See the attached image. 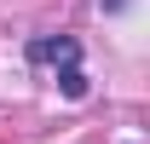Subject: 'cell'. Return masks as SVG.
Returning a JSON list of instances; mask_svg holds the SVG:
<instances>
[{"label":"cell","instance_id":"cell-1","mask_svg":"<svg viewBox=\"0 0 150 144\" xmlns=\"http://www.w3.org/2000/svg\"><path fill=\"white\" fill-rule=\"evenodd\" d=\"M23 58H29V69L52 75V81H64V98H87V75H81V40H75V35H35L29 46H23Z\"/></svg>","mask_w":150,"mask_h":144}]
</instances>
